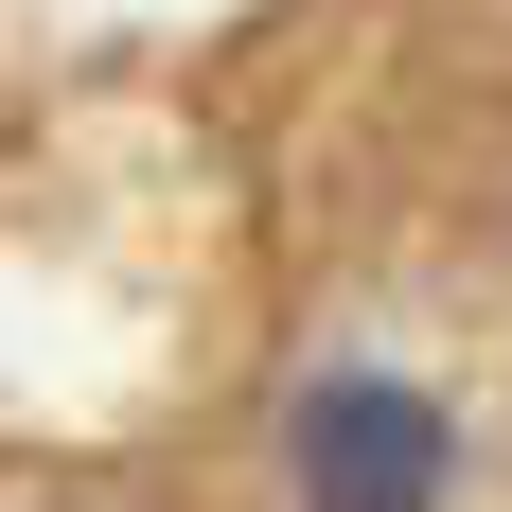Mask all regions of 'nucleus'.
Segmentation results:
<instances>
[{
	"label": "nucleus",
	"mask_w": 512,
	"mask_h": 512,
	"mask_svg": "<svg viewBox=\"0 0 512 512\" xmlns=\"http://www.w3.org/2000/svg\"><path fill=\"white\" fill-rule=\"evenodd\" d=\"M442 407H424L407 371H318L301 424H283V477H301V512H442Z\"/></svg>",
	"instance_id": "obj_1"
}]
</instances>
